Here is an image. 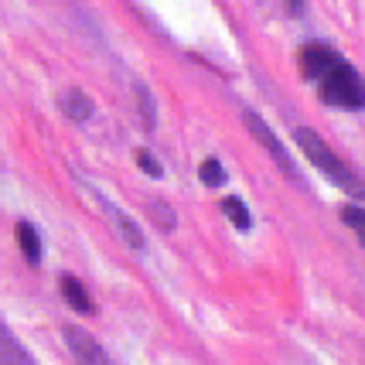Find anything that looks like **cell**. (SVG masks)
<instances>
[{
	"label": "cell",
	"instance_id": "6da1fadb",
	"mask_svg": "<svg viewBox=\"0 0 365 365\" xmlns=\"http://www.w3.org/2000/svg\"><path fill=\"white\" fill-rule=\"evenodd\" d=\"M294 140H297V147H301L304 154H307V160L314 164V171H321V175L328 178L331 185H338V188L345 191V195H351V198H365V185L355 175H351L341 160L334 158L331 147L321 140L314 130L297 127V130H294Z\"/></svg>",
	"mask_w": 365,
	"mask_h": 365
},
{
	"label": "cell",
	"instance_id": "7a4b0ae2",
	"mask_svg": "<svg viewBox=\"0 0 365 365\" xmlns=\"http://www.w3.org/2000/svg\"><path fill=\"white\" fill-rule=\"evenodd\" d=\"M321 99L328 106H341V110H362L365 106V82L362 76L351 68L349 62H338L321 79Z\"/></svg>",
	"mask_w": 365,
	"mask_h": 365
},
{
	"label": "cell",
	"instance_id": "3957f363",
	"mask_svg": "<svg viewBox=\"0 0 365 365\" xmlns=\"http://www.w3.org/2000/svg\"><path fill=\"white\" fill-rule=\"evenodd\" d=\"M242 120H246L250 133H253L256 140H259V143H263V147H267V150L273 154V160H277V164L284 168V175H290L294 181H301V178H297V168H294V160H290V154H287V147L277 140V133H273V130L267 127V123H263V120H259L256 113H250V110L242 113Z\"/></svg>",
	"mask_w": 365,
	"mask_h": 365
},
{
	"label": "cell",
	"instance_id": "277c9868",
	"mask_svg": "<svg viewBox=\"0 0 365 365\" xmlns=\"http://www.w3.org/2000/svg\"><path fill=\"white\" fill-rule=\"evenodd\" d=\"M65 345L72 351V359L79 365H113L110 355L103 351V345L96 341L89 331H82V328H65Z\"/></svg>",
	"mask_w": 365,
	"mask_h": 365
},
{
	"label": "cell",
	"instance_id": "5b68a950",
	"mask_svg": "<svg viewBox=\"0 0 365 365\" xmlns=\"http://www.w3.org/2000/svg\"><path fill=\"white\" fill-rule=\"evenodd\" d=\"M338 62H341V58H338L328 45H304L301 48V72L307 76V79L321 82Z\"/></svg>",
	"mask_w": 365,
	"mask_h": 365
},
{
	"label": "cell",
	"instance_id": "8992f818",
	"mask_svg": "<svg viewBox=\"0 0 365 365\" xmlns=\"http://www.w3.org/2000/svg\"><path fill=\"white\" fill-rule=\"evenodd\" d=\"M58 110H62L68 120L86 123V120L96 113V106H93V99L82 93V89H62V96H58Z\"/></svg>",
	"mask_w": 365,
	"mask_h": 365
},
{
	"label": "cell",
	"instance_id": "52a82bcc",
	"mask_svg": "<svg viewBox=\"0 0 365 365\" xmlns=\"http://www.w3.org/2000/svg\"><path fill=\"white\" fill-rule=\"evenodd\" d=\"M62 297L68 301V307H76L79 314H93L89 294H86V287H82L76 277H62Z\"/></svg>",
	"mask_w": 365,
	"mask_h": 365
},
{
	"label": "cell",
	"instance_id": "ba28073f",
	"mask_svg": "<svg viewBox=\"0 0 365 365\" xmlns=\"http://www.w3.org/2000/svg\"><path fill=\"white\" fill-rule=\"evenodd\" d=\"M0 359H4L0 365H34L31 355H28V351L17 345L14 334L7 331V328H4V338H0Z\"/></svg>",
	"mask_w": 365,
	"mask_h": 365
},
{
	"label": "cell",
	"instance_id": "9c48e42d",
	"mask_svg": "<svg viewBox=\"0 0 365 365\" xmlns=\"http://www.w3.org/2000/svg\"><path fill=\"white\" fill-rule=\"evenodd\" d=\"M17 239H21V250L28 256V263H41V239L34 232L31 222H21L17 225Z\"/></svg>",
	"mask_w": 365,
	"mask_h": 365
},
{
	"label": "cell",
	"instance_id": "30bf717a",
	"mask_svg": "<svg viewBox=\"0 0 365 365\" xmlns=\"http://www.w3.org/2000/svg\"><path fill=\"white\" fill-rule=\"evenodd\" d=\"M222 212L229 215V219H232V225H236V229H242V232L253 225V219H250V208L242 205V198H236V195L222 198Z\"/></svg>",
	"mask_w": 365,
	"mask_h": 365
},
{
	"label": "cell",
	"instance_id": "8fae6325",
	"mask_svg": "<svg viewBox=\"0 0 365 365\" xmlns=\"http://www.w3.org/2000/svg\"><path fill=\"white\" fill-rule=\"evenodd\" d=\"M198 178L205 181L208 188H219V185H225V171H222V164H219L215 158L202 160V168H198Z\"/></svg>",
	"mask_w": 365,
	"mask_h": 365
},
{
	"label": "cell",
	"instance_id": "7c38bea8",
	"mask_svg": "<svg viewBox=\"0 0 365 365\" xmlns=\"http://www.w3.org/2000/svg\"><path fill=\"white\" fill-rule=\"evenodd\" d=\"M341 222L351 225L355 229V236L362 239V246H365V212L359 205H345L341 208Z\"/></svg>",
	"mask_w": 365,
	"mask_h": 365
},
{
	"label": "cell",
	"instance_id": "4fadbf2b",
	"mask_svg": "<svg viewBox=\"0 0 365 365\" xmlns=\"http://www.w3.org/2000/svg\"><path fill=\"white\" fill-rule=\"evenodd\" d=\"M116 229H120V236L127 239V242H130V246H133V250H140V246H143L140 229H137V225L130 222L127 215H116Z\"/></svg>",
	"mask_w": 365,
	"mask_h": 365
},
{
	"label": "cell",
	"instance_id": "5bb4252c",
	"mask_svg": "<svg viewBox=\"0 0 365 365\" xmlns=\"http://www.w3.org/2000/svg\"><path fill=\"white\" fill-rule=\"evenodd\" d=\"M137 164H140V168L150 178H160V175H164V171H160V164H158V158H154L150 150H137Z\"/></svg>",
	"mask_w": 365,
	"mask_h": 365
},
{
	"label": "cell",
	"instance_id": "9a60e30c",
	"mask_svg": "<svg viewBox=\"0 0 365 365\" xmlns=\"http://www.w3.org/2000/svg\"><path fill=\"white\" fill-rule=\"evenodd\" d=\"M137 99H140V110H143V127H154V103L147 99V89H137Z\"/></svg>",
	"mask_w": 365,
	"mask_h": 365
},
{
	"label": "cell",
	"instance_id": "2e32d148",
	"mask_svg": "<svg viewBox=\"0 0 365 365\" xmlns=\"http://www.w3.org/2000/svg\"><path fill=\"white\" fill-rule=\"evenodd\" d=\"M284 4H287V11H290L294 17L304 14V0H284Z\"/></svg>",
	"mask_w": 365,
	"mask_h": 365
}]
</instances>
